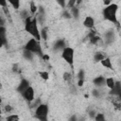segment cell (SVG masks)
I'll return each mask as SVG.
<instances>
[{
  "label": "cell",
  "mask_w": 121,
  "mask_h": 121,
  "mask_svg": "<svg viewBox=\"0 0 121 121\" xmlns=\"http://www.w3.org/2000/svg\"><path fill=\"white\" fill-rule=\"evenodd\" d=\"M118 5L116 3H112L111 5L104 7L102 9V16L104 20L109 21L116 26H119L118 19H117V11H118Z\"/></svg>",
  "instance_id": "obj_2"
},
{
  "label": "cell",
  "mask_w": 121,
  "mask_h": 121,
  "mask_svg": "<svg viewBox=\"0 0 121 121\" xmlns=\"http://www.w3.org/2000/svg\"><path fill=\"white\" fill-rule=\"evenodd\" d=\"M23 56H24V58H25V59H26V60H32L34 54H33V53H31V52H29V51H27V50H24Z\"/></svg>",
  "instance_id": "obj_21"
},
{
  "label": "cell",
  "mask_w": 121,
  "mask_h": 121,
  "mask_svg": "<svg viewBox=\"0 0 121 121\" xmlns=\"http://www.w3.org/2000/svg\"><path fill=\"white\" fill-rule=\"evenodd\" d=\"M117 98H118V100H120V101H121V92L117 95Z\"/></svg>",
  "instance_id": "obj_35"
},
{
  "label": "cell",
  "mask_w": 121,
  "mask_h": 121,
  "mask_svg": "<svg viewBox=\"0 0 121 121\" xmlns=\"http://www.w3.org/2000/svg\"><path fill=\"white\" fill-rule=\"evenodd\" d=\"M48 112H49V108L46 104H40L34 112V116L39 120V121H48Z\"/></svg>",
  "instance_id": "obj_4"
},
{
  "label": "cell",
  "mask_w": 121,
  "mask_h": 121,
  "mask_svg": "<svg viewBox=\"0 0 121 121\" xmlns=\"http://www.w3.org/2000/svg\"><path fill=\"white\" fill-rule=\"evenodd\" d=\"M6 120L7 121H20V118H19V115L18 114L12 113V114H9L6 117Z\"/></svg>",
  "instance_id": "obj_18"
},
{
  "label": "cell",
  "mask_w": 121,
  "mask_h": 121,
  "mask_svg": "<svg viewBox=\"0 0 121 121\" xmlns=\"http://www.w3.org/2000/svg\"><path fill=\"white\" fill-rule=\"evenodd\" d=\"M83 84H84V79H78V86L81 87V86H83Z\"/></svg>",
  "instance_id": "obj_32"
},
{
  "label": "cell",
  "mask_w": 121,
  "mask_h": 121,
  "mask_svg": "<svg viewBox=\"0 0 121 121\" xmlns=\"http://www.w3.org/2000/svg\"><path fill=\"white\" fill-rule=\"evenodd\" d=\"M100 64L106 68V69H109V70H113V66H112V60L109 58V57H106L103 60L100 61Z\"/></svg>",
  "instance_id": "obj_11"
},
{
  "label": "cell",
  "mask_w": 121,
  "mask_h": 121,
  "mask_svg": "<svg viewBox=\"0 0 121 121\" xmlns=\"http://www.w3.org/2000/svg\"><path fill=\"white\" fill-rule=\"evenodd\" d=\"M111 4H112V2H111L110 0H105V1H103V5H104L105 7H107V6L111 5Z\"/></svg>",
  "instance_id": "obj_33"
},
{
  "label": "cell",
  "mask_w": 121,
  "mask_h": 121,
  "mask_svg": "<svg viewBox=\"0 0 121 121\" xmlns=\"http://www.w3.org/2000/svg\"><path fill=\"white\" fill-rule=\"evenodd\" d=\"M24 50H27L33 54H37L39 55L41 58L43 57V50H42V45H41V42L37 41L36 39L34 38H30L26 43L25 44L24 46Z\"/></svg>",
  "instance_id": "obj_3"
},
{
  "label": "cell",
  "mask_w": 121,
  "mask_h": 121,
  "mask_svg": "<svg viewBox=\"0 0 121 121\" xmlns=\"http://www.w3.org/2000/svg\"><path fill=\"white\" fill-rule=\"evenodd\" d=\"M69 11H70L71 16H72L73 18H75V19H78V18H79V15H80V14H79V9H78V7L75 6L74 8L70 9Z\"/></svg>",
  "instance_id": "obj_16"
},
{
  "label": "cell",
  "mask_w": 121,
  "mask_h": 121,
  "mask_svg": "<svg viewBox=\"0 0 121 121\" xmlns=\"http://www.w3.org/2000/svg\"><path fill=\"white\" fill-rule=\"evenodd\" d=\"M95 25V19L94 17L88 15L84 18L83 20V26L86 27V28H89V29H94V26Z\"/></svg>",
  "instance_id": "obj_8"
},
{
  "label": "cell",
  "mask_w": 121,
  "mask_h": 121,
  "mask_svg": "<svg viewBox=\"0 0 121 121\" xmlns=\"http://www.w3.org/2000/svg\"><path fill=\"white\" fill-rule=\"evenodd\" d=\"M38 9H39V7L36 5V3L34 1H31L29 3V11L32 16H35L38 13Z\"/></svg>",
  "instance_id": "obj_14"
},
{
  "label": "cell",
  "mask_w": 121,
  "mask_h": 121,
  "mask_svg": "<svg viewBox=\"0 0 121 121\" xmlns=\"http://www.w3.org/2000/svg\"><path fill=\"white\" fill-rule=\"evenodd\" d=\"M8 3H9V5H10L14 9H20L21 2H20L19 0H9Z\"/></svg>",
  "instance_id": "obj_17"
},
{
  "label": "cell",
  "mask_w": 121,
  "mask_h": 121,
  "mask_svg": "<svg viewBox=\"0 0 121 121\" xmlns=\"http://www.w3.org/2000/svg\"><path fill=\"white\" fill-rule=\"evenodd\" d=\"M57 3L59 4V6H60L62 9H65L66 8V4H67V1H64V0H58Z\"/></svg>",
  "instance_id": "obj_27"
},
{
  "label": "cell",
  "mask_w": 121,
  "mask_h": 121,
  "mask_svg": "<svg viewBox=\"0 0 121 121\" xmlns=\"http://www.w3.org/2000/svg\"><path fill=\"white\" fill-rule=\"evenodd\" d=\"M38 74H39L40 78L43 80H47L49 78V73L47 71H39Z\"/></svg>",
  "instance_id": "obj_19"
},
{
  "label": "cell",
  "mask_w": 121,
  "mask_h": 121,
  "mask_svg": "<svg viewBox=\"0 0 121 121\" xmlns=\"http://www.w3.org/2000/svg\"><path fill=\"white\" fill-rule=\"evenodd\" d=\"M65 47H66V44H65L64 40H62V39L57 40V41L54 43V45H53V49L56 50V51H60V50L62 51Z\"/></svg>",
  "instance_id": "obj_10"
},
{
  "label": "cell",
  "mask_w": 121,
  "mask_h": 121,
  "mask_svg": "<svg viewBox=\"0 0 121 121\" xmlns=\"http://www.w3.org/2000/svg\"><path fill=\"white\" fill-rule=\"evenodd\" d=\"M105 58H106V55H105L103 52H100V51L95 52V55H94V60H95V62H100V61L103 60Z\"/></svg>",
  "instance_id": "obj_15"
},
{
  "label": "cell",
  "mask_w": 121,
  "mask_h": 121,
  "mask_svg": "<svg viewBox=\"0 0 121 121\" xmlns=\"http://www.w3.org/2000/svg\"><path fill=\"white\" fill-rule=\"evenodd\" d=\"M115 86V80L112 77H108L106 78V87L109 90H112Z\"/></svg>",
  "instance_id": "obj_13"
},
{
  "label": "cell",
  "mask_w": 121,
  "mask_h": 121,
  "mask_svg": "<svg viewBox=\"0 0 121 121\" xmlns=\"http://www.w3.org/2000/svg\"><path fill=\"white\" fill-rule=\"evenodd\" d=\"M40 32H41V38L43 39V40H47V38H48V34H47V27H43L41 30H40Z\"/></svg>",
  "instance_id": "obj_20"
},
{
  "label": "cell",
  "mask_w": 121,
  "mask_h": 121,
  "mask_svg": "<svg viewBox=\"0 0 121 121\" xmlns=\"http://www.w3.org/2000/svg\"><path fill=\"white\" fill-rule=\"evenodd\" d=\"M74 57H75V50H74V48H72L70 46H66L61 51V58L71 67H73V65H74V61H75Z\"/></svg>",
  "instance_id": "obj_5"
},
{
  "label": "cell",
  "mask_w": 121,
  "mask_h": 121,
  "mask_svg": "<svg viewBox=\"0 0 121 121\" xmlns=\"http://www.w3.org/2000/svg\"><path fill=\"white\" fill-rule=\"evenodd\" d=\"M93 83L95 86H96L97 88L103 87L104 85L106 86V78L102 77V76H97L96 78H95L93 79Z\"/></svg>",
  "instance_id": "obj_9"
},
{
  "label": "cell",
  "mask_w": 121,
  "mask_h": 121,
  "mask_svg": "<svg viewBox=\"0 0 121 121\" xmlns=\"http://www.w3.org/2000/svg\"><path fill=\"white\" fill-rule=\"evenodd\" d=\"M4 110H5V112H8V113H9V112H12V110H13V108L10 106V105H6V106H4Z\"/></svg>",
  "instance_id": "obj_28"
},
{
  "label": "cell",
  "mask_w": 121,
  "mask_h": 121,
  "mask_svg": "<svg viewBox=\"0 0 121 121\" xmlns=\"http://www.w3.org/2000/svg\"><path fill=\"white\" fill-rule=\"evenodd\" d=\"M62 78H63L64 81H68L69 82L71 80V78H72V75L69 72H64L63 75H62Z\"/></svg>",
  "instance_id": "obj_23"
},
{
  "label": "cell",
  "mask_w": 121,
  "mask_h": 121,
  "mask_svg": "<svg viewBox=\"0 0 121 121\" xmlns=\"http://www.w3.org/2000/svg\"><path fill=\"white\" fill-rule=\"evenodd\" d=\"M30 86H31V85H30L29 81H28L26 78H22L21 81H20V83L18 84V86H17V88H16V91H17L19 94L22 95V94H23L25 91H26Z\"/></svg>",
  "instance_id": "obj_7"
},
{
  "label": "cell",
  "mask_w": 121,
  "mask_h": 121,
  "mask_svg": "<svg viewBox=\"0 0 121 121\" xmlns=\"http://www.w3.org/2000/svg\"><path fill=\"white\" fill-rule=\"evenodd\" d=\"M76 5H77V1H76V0H69V1L67 2V4H66V7L70 9L74 8Z\"/></svg>",
  "instance_id": "obj_24"
},
{
  "label": "cell",
  "mask_w": 121,
  "mask_h": 121,
  "mask_svg": "<svg viewBox=\"0 0 121 121\" xmlns=\"http://www.w3.org/2000/svg\"><path fill=\"white\" fill-rule=\"evenodd\" d=\"M92 95H93V96H95V97H98V96L100 95V92H99L98 89H94V90L92 91Z\"/></svg>",
  "instance_id": "obj_29"
},
{
  "label": "cell",
  "mask_w": 121,
  "mask_h": 121,
  "mask_svg": "<svg viewBox=\"0 0 121 121\" xmlns=\"http://www.w3.org/2000/svg\"><path fill=\"white\" fill-rule=\"evenodd\" d=\"M62 16H63L64 18H66V19H70V18H72V16H71V13H70V11H69L68 9H64V10H63Z\"/></svg>",
  "instance_id": "obj_26"
},
{
  "label": "cell",
  "mask_w": 121,
  "mask_h": 121,
  "mask_svg": "<svg viewBox=\"0 0 121 121\" xmlns=\"http://www.w3.org/2000/svg\"><path fill=\"white\" fill-rule=\"evenodd\" d=\"M96 113H97V112H96L95 110H92V111H90V112H89V117H90L91 119H95V117Z\"/></svg>",
  "instance_id": "obj_30"
},
{
  "label": "cell",
  "mask_w": 121,
  "mask_h": 121,
  "mask_svg": "<svg viewBox=\"0 0 121 121\" xmlns=\"http://www.w3.org/2000/svg\"><path fill=\"white\" fill-rule=\"evenodd\" d=\"M94 120H95V121H106V119H105V114L102 113V112H97Z\"/></svg>",
  "instance_id": "obj_22"
},
{
  "label": "cell",
  "mask_w": 121,
  "mask_h": 121,
  "mask_svg": "<svg viewBox=\"0 0 121 121\" xmlns=\"http://www.w3.org/2000/svg\"><path fill=\"white\" fill-rule=\"evenodd\" d=\"M24 29L25 31L29 34L30 36H32V38L36 39L37 41L41 42L42 38H41V32L38 26V20L36 15L35 16H29L28 18H26L24 21Z\"/></svg>",
  "instance_id": "obj_1"
},
{
  "label": "cell",
  "mask_w": 121,
  "mask_h": 121,
  "mask_svg": "<svg viewBox=\"0 0 121 121\" xmlns=\"http://www.w3.org/2000/svg\"><path fill=\"white\" fill-rule=\"evenodd\" d=\"M69 121H78V116L76 114H73V115L70 116Z\"/></svg>",
  "instance_id": "obj_31"
},
{
  "label": "cell",
  "mask_w": 121,
  "mask_h": 121,
  "mask_svg": "<svg viewBox=\"0 0 121 121\" xmlns=\"http://www.w3.org/2000/svg\"><path fill=\"white\" fill-rule=\"evenodd\" d=\"M22 96L28 103H32L35 100V91H34V88L32 86H30L26 91H25L22 94Z\"/></svg>",
  "instance_id": "obj_6"
},
{
  "label": "cell",
  "mask_w": 121,
  "mask_h": 121,
  "mask_svg": "<svg viewBox=\"0 0 121 121\" xmlns=\"http://www.w3.org/2000/svg\"><path fill=\"white\" fill-rule=\"evenodd\" d=\"M42 59H43V60H49V56H48V55L43 54V57H42Z\"/></svg>",
  "instance_id": "obj_34"
},
{
  "label": "cell",
  "mask_w": 121,
  "mask_h": 121,
  "mask_svg": "<svg viewBox=\"0 0 121 121\" xmlns=\"http://www.w3.org/2000/svg\"><path fill=\"white\" fill-rule=\"evenodd\" d=\"M77 77H78V79H84V77H85V72H84V70H83V69H80V70L78 71V73L77 74Z\"/></svg>",
  "instance_id": "obj_25"
},
{
  "label": "cell",
  "mask_w": 121,
  "mask_h": 121,
  "mask_svg": "<svg viewBox=\"0 0 121 121\" xmlns=\"http://www.w3.org/2000/svg\"><path fill=\"white\" fill-rule=\"evenodd\" d=\"M121 92V82L120 81H115V86L112 90H110V95L117 96V95Z\"/></svg>",
  "instance_id": "obj_12"
}]
</instances>
